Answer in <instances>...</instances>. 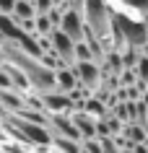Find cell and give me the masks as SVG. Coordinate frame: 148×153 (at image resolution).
Masks as SVG:
<instances>
[{
	"label": "cell",
	"instance_id": "5b68a950",
	"mask_svg": "<svg viewBox=\"0 0 148 153\" xmlns=\"http://www.w3.org/2000/svg\"><path fill=\"white\" fill-rule=\"evenodd\" d=\"M60 31H65L70 39L78 44V42H86V18L81 13H75V10H68L65 18H62V26H60Z\"/></svg>",
	"mask_w": 148,
	"mask_h": 153
},
{
	"label": "cell",
	"instance_id": "83f0119b",
	"mask_svg": "<svg viewBox=\"0 0 148 153\" xmlns=\"http://www.w3.org/2000/svg\"><path fill=\"white\" fill-rule=\"evenodd\" d=\"M0 153H5V151H3V148H0Z\"/></svg>",
	"mask_w": 148,
	"mask_h": 153
},
{
	"label": "cell",
	"instance_id": "e0dca14e",
	"mask_svg": "<svg viewBox=\"0 0 148 153\" xmlns=\"http://www.w3.org/2000/svg\"><path fill=\"white\" fill-rule=\"evenodd\" d=\"M140 57H143V52H140L138 47H127L122 52V62H125V70H135L140 62Z\"/></svg>",
	"mask_w": 148,
	"mask_h": 153
},
{
	"label": "cell",
	"instance_id": "9a60e30c",
	"mask_svg": "<svg viewBox=\"0 0 148 153\" xmlns=\"http://www.w3.org/2000/svg\"><path fill=\"white\" fill-rule=\"evenodd\" d=\"M52 148L57 153H83V145L78 143V140H70V137H57L55 135V140H52Z\"/></svg>",
	"mask_w": 148,
	"mask_h": 153
},
{
	"label": "cell",
	"instance_id": "2e32d148",
	"mask_svg": "<svg viewBox=\"0 0 148 153\" xmlns=\"http://www.w3.org/2000/svg\"><path fill=\"white\" fill-rule=\"evenodd\" d=\"M10 16L18 18V21H31V18H36V8H34V3H29V0H18Z\"/></svg>",
	"mask_w": 148,
	"mask_h": 153
},
{
	"label": "cell",
	"instance_id": "f1b7e54d",
	"mask_svg": "<svg viewBox=\"0 0 148 153\" xmlns=\"http://www.w3.org/2000/svg\"><path fill=\"white\" fill-rule=\"evenodd\" d=\"M68 3H70V0H68Z\"/></svg>",
	"mask_w": 148,
	"mask_h": 153
},
{
	"label": "cell",
	"instance_id": "44dd1931",
	"mask_svg": "<svg viewBox=\"0 0 148 153\" xmlns=\"http://www.w3.org/2000/svg\"><path fill=\"white\" fill-rule=\"evenodd\" d=\"M127 8H132V10H138L140 16H146L148 13V0H122Z\"/></svg>",
	"mask_w": 148,
	"mask_h": 153
},
{
	"label": "cell",
	"instance_id": "30bf717a",
	"mask_svg": "<svg viewBox=\"0 0 148 153\" xmlns=\"http://www.w3.org/2000/svg\"><path fill=\"white\" fill-rule=\"evenodd\" d=\"M0 34L5 36V39L10 42H21V36H24V29L18 26V21L13 16H8V13H0Z\"/></svg>",
	"mask_w": 148,
	"mask_h": 153
},
{
	"label": "cell",
	"instance_id": "5bb4252c",
	"mask_svg": "<svg viewBox=\"0 0 148 153\" xmlns=\"http://www.w3.org/2000/svg\"><path fill=\"white\" fill-rule=\"evenodd\" d=\"M122 135L127 137V140H132L135 145H140V143H148V130H143L140 125H135V122H127V125H125Z\"/></svg>",
	"mask_w": 148,
	"mask_h": 153
},
{
	"label": "cell",
	"instance_id": "4fadbf2b",
	"mask_svg": "<svg viewBox=\"0 0 148 153\" xmlns=\"http://www.w3.org/2000/svg\"><path fill=\"white\" fill-rule=\"evenodd\" d=\"M18 44H21V49H24L26 55L36 57V60H42V55H44V49H42V44H39V36H34V34H24Z\"/></svg>",
	"mask_w": 148,
	"mask_h": 153
},
{
	"label": "cell",
	"instance_id": "ba28073f",
	"mask_svg": "<svg viewBox=\"0 0 148 153\" xmlns=\"http://www.w3.org/2000/svg\"><path fill=\"white\" fill-rule=\"evenodd\" d=\"M55 75H57V91H62V94H73L75 88H81V81H78L75 68H62Z\"/></svg>",
	"mask_w": 148,
	"mask_h": 153
},
{
	"label": "cell",
	"instance_id": "7a4b0ae2",
	"mask_svg": "<svg viewBox=\"0 0 148 153\" xmlns=\"http://www.w3.org/2000/svg\"><path fill=\"white\" fill-rule=\"evenodd\" d=\"M73 68H75V73H78L81 86L89 91V94H96V91L101 88L104 75H101V65L99 62H75Z\"/></svg>",
	"mask_w": 148,
	"mask_h": 153
},
{
	"label": "cell",
	"instance_id": "ffe728a7",
	"mask_svg": "<svg viewBox=\"0 0 148 153\" xmlns=\"http://www.w3.org/2000/svg\"><path fill=\"white\" fill-rule=\"evenodd\" d=\"M13 88V81H10V73L5 65H0V91H10Z\"/></svg>",
	"mask_w": 148,
	"mask_h": 153
},
{
	"label": "cell",
	"instance_id": "cb8c5ba5",
	"mask_svg": "<svg viewBox=\"0 0 148 153\" xmlns=\"http://www.w3.org/2000/svg\"><path fill=\"white\" fill-rule=\"evenodd\" d=\"M132 151H135V153H148V145H146V143H140V145H135Z\"/></svg>",
	"mask_w": 148,
	"mask_h": 153
},
{
	"label": "cell",
	"instance_id": "4316f807",
	"mask_svg": "<svg viewBox=\"0 0 148 153\" xmlns=\"http://www.w3.org/2000/svg\"><path fill=\"white\" fill-rule=\"evenodd\" d=\"M0 127H3V117H0Z\"/></svg>",
	"mask_w": 148,
	"mask_h": 153
},
{
	"label": "cell",
	"instance_id": "484cf974",
	"mask_svg": "<svg viewBox=\"0 0 148 153\" xmlns=\"http://www.w3.org/2000/svg\"><path fill=\"white\" fill-rule=\"evenodd\" d=\"M5 114H8V112H5V106L0 104V117H5Z\"/></svg>",
	"mask_w": 148,
	"mask_h": 153
},
{
	"label": "cell",
	"instance_id": "603a6c76",
	"mask_svg": "<svg viewBox=\"0 0 148 153\" xmlns=\"http://www.w3.org/2000/svg\"><path fill=\"white\" fill-rule=\"evenodd\" d=\"M16 3L18 0H0V13H13V8H16Z\"/></svg>",
	"mask_w": 148,
	"mask_h": 153
},
{
	"label": "cell",
	"instance_id": "277c9868",
	"mask_svg": "<svg viewBox=\"0 0 148 153\" xmlns=\"http://www.w3.org/2000/svg\"><path fill=\"white\" fill-rule=\"evenodd\" d=\"M49 39H52V49L68 62V68H73V65L78 62V60H75V42L70 39L65 31H60V29H57V31L49 34Z\"/></svg>",
	"mask_w": 148,
	"mask_h": 153
},
{
	"label": "cell",
	"instance_id": "d4e9b609",
	"mask_svg": "<svg viewBox=\"0 0 148 153\" xmlns=\"http://www.w3.org/2000/svg\"><path fill=\"white\" fill-rule=\"evenodd\" d=\"M0 65H5V55H3V47H0Z\"/></svg>",
	"mask_w": 148,
	"mask_h": 153
},
{
	"label": "cell",
	"instance_id": "9c48e42d",
	"mask_svg": "<svg viewBox=\"0 0 148 153\" xmlns=\"http://www.w3.org/2000/svg\"><path fill=\"white\" fill-rule=\"evenodd\" d=\"M24 96H26V94H21V91H16V88L0 91V104L5 106V112H8V114H16V112H21V109L26 106Z\"/></svg>",
	"mask_w": 148,
	"mask_h": 153
},
{
	"label": "cell",
	"instance_id": "6da1fadb",
	"mask_svg": "<svg viewBox=\"0 0 148 153\" xmlns=\"http://www.w3.org/2000/svg\"><path fill=\"white\" fill-rule=\"evenodd\" d=\"M83 18H86L89 31L107 44V52L115 49L112 47V21H115V10L109 8L107 0H89L86 3V10H83Z\"/></svg>",
	"mask_w": 148,
	"mask_h": 153
},
{
	"label": "cell",
	"instance_id": "8fae6325",
	"mask_svg": "<svg viewBox=\"0 0 148 153\" xmlns=\"http://www.w3.org/2000/svg\"><path fill=\"white\" fill-rule=\"evenodd\" d=\"M86 114H91L94 120H107L109 114H112V109H109L101 99H96V96H89L86 99V109H83Z\"/></svg>",
	"mask_w": 148,
	"mask_h": 153
},
{
	"label": "cell",
	"instance_id": "7c38bea8",
	"mask_svg": "<svg viewBox=\"0 0 148 153\" xmlns=\"http://www.w3.org/2000/svg\"><path fill=\"white\" fill-rule=\"evenodd\" d=\"M5 68H8V73H10V81H13V88H16V91H21V94L34 91L31 88V81H29V75H26L24 70H18L16 65H8V62H5Z\"/></svg>",
	"mask_w": 148,
	"mask_h": 153
},
{
	"label": "cell",
	"instance_id": "8992f818",
	"mask_svg": "<svg viewBox=\"0 0 148 153\" xmlns=\"http://www.w3.org/2000/svg\"><path fill=\"white\" fill-rule=\"evenodd\" d=\"M44 106H47L49 114H70L73 112V99L70 94H62V91H49V94H39Z\"/></svg>",
	"mask_w": 148,
	"mask_h": 153
},
{
	"label": "cell",
	"instance_id": "d6986e66",
	"mask_svg": "<svg viewBox=\"0 0 148 153\" xmlns=\"http://www.w3.org/2000/svg\"><path fill=\"white\" fill-rule=\"evenodd\" d=\"M138 70H122L120 73V86L122 88H130V86H138Z\"/></svg>",
	"mask_w": 148,
	"mask_h": 153
},
{
	"label": "cell",
	"instance_id": "7402d4cb",
	"mask_svg": "<svg viewBox=\"0 0 148 153\" xmlns=\"http://www.w3.org/2000/svg\"><path fill=\"white\" fill-rule=\"evenodd\" d=\"M135 70H138V78L143 83H148V57L143 55L140 57V62H138V68H135Z\"/></svg>",
	"mask_w": 148,
	"mask_h": 153
},
{
	"label": "cell",
	"instance_id": "ac0fdd59",
	"mask_svg": "<svg viewBox=\"0 0 148 153\" xmlns=\"http://www.w3.org/2000/svg\"><path fill=\"white\" fill-rule=\"evenodd\" d=\"M75 60H78V62H96V60H94V52H91V47L86 42H78V44H75Z\"/></svg>",
	"mask_w": 148,
	"mask_h": 153
},
{
	"label": "cell",
	"instance_id": "3957f363",
	"mask_svg": "<svg viewBox=\"0 0 148 153\" xmlns=\"http://www.w3.org/2000/svg\"><path fill=\"white\" fill-rule=\"evenodd\" d=\"M49 130H52V135H57V137H70V140L83 143V137H81V132H78V127H75L70 114H49Z\"/></svg>",
	"mask_w": 148,
	"mask_h": 153
},
{
	"label": "cell",
	"instance_id": "52a82bcc",
	"mask_svg": "<svg viewBox=\"0 0 148 153\" xmlns=\"http://www.w3.org/2000/svg\"><path fill=\"white\" fill-rule=\"evenodd\" d=\"M70 117H73V122H75V127H78V132H81L83 140L96 137V122L99 120H94V117L86 114V112H70Z\"/></svg>",
	"mask_w": 148,
	"mask_h": 153
}]
</instances>
